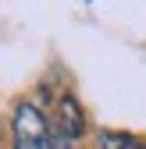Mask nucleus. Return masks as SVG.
<instances>
[{"mask_svg":"<svg viewBox=\"0 0 146 149\" xmlns=\"http://www.w3.org/2000/svg\"><path fill=\"white\" fill-rule=\"evenodd\" d=\"M139 149H146V142H139Z\"/></svg>","mask_w":146,"mask_h":149,"instance_id":"423d86ee","label":"nucleus"},{"mask_svg":"<svg viewBox=\"0 0 146 149\" xmlns=\"http://www.w3.org/2000/svg\"><path fill=\"white\" fill-rule=\"evenodd\" d=\"M132 139L128 135H121V132H103L100 135V149H128Z\"/></svg>","mask_w":146,"mask_h":149,"instance_id":"7ed1b4c3","label":"nucleus"},{"mask_svg":"<svg viewBox=\"0 0 146 149\" xmlns=\"http://www.w3.org/2000/svg\"><path fill=\"white\" fill-rule=\"evenodd\" d=\"M128 149H139V142H135V139H132V146H128Z\"/></svg>","mask_w":146,"mask_h":149,"instance_id":"39448f33","label":"nucleus"},{"mask_svg":"<svg viewBox=\"0 0 146 149\" xmlns=\"http://www.w3.org/2000/svg\"><path fill=\"white\" fill-rule=\"evenodd\" d=\"M57 135H64L71 142L86 135V114L75 96H61V103H57Z\"/></svg>","mask_w":146,"mask_h":149,"instance_id":"f03ea898","label":"nucleus"},{"mask_svg":"<svg viewBox=\"0 0 146 149\" xmlns=\"http://www.w3.org/2000/svg\"><path fill=\"white\" fill-rule=\"evenodd\" d=\"M53 149H75V142H71V139H64V135H57V132H53Z\"/></svg>","mask_w":146,"mask_h":149,"instance_id":"20e7f679","label":"nucleus"},{"mask_svg":"<svg viewBox=\"0 0 146 149\" xmlns=\"http://www.w3.org/2000/svg\"><path fill=\"white\" fill-rule=\"evenodd\" d=\"M11 132H14V149H53V132L36 103H18Z\"/></svg>","mask_w":146,"mask_h":149,"instance_id":"f257e3e1","label":"nucleus"}]
</instances>
